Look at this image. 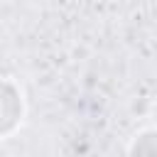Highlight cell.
I'll return each mask as SVG.
<instances>
[{
	"mask_svg": "<svg viewBox=\"0 0 157 157\" xmlns=\"http://www.w3.org/2000/svg\"><path fill=\"white\" fill-rule=\"evenodd\" d=\"M25 118V101H22V91L20 86L7 78L0 76V140L12 135Z\"/></svg>",
	"mask_w": 157,
	"mask_h": 157,
	"instance_id": "obj_1",
	"label": "cell"
},
{
	"mask_svg": "<svg viewBox=\"0 0 157 157\" xmlns=\"http://www.w3.org/2000/svg\"><path fill=\"white\" fill-rule=\"evenodd\" d=\"M128 157H157V128L140 130L128 145Z\"/></svg>",
	"mask_w": 157,
	"mask_h": 157,
	"instance_id": "obj_2",
	"label": "cell"
}]
</instances>
